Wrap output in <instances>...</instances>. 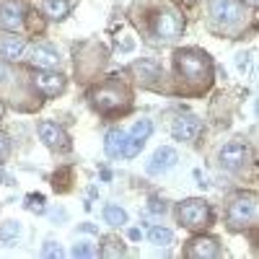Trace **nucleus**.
<instances>
[{"mask_svg": "<svg viewBox=\"0 0 259 259\" xmlns=\"http://www.w3.org/2000/svg\"><path fill=\"white\" fill-rule=\"evenodd\" d=\"M150 207H153L156 212H166V202H153V205H150Z\"/></svg>", "mask_w": 259, "mask_h": 259, "instance_id": "obj_28", "label": "nucleus"}, {"mask_svg": "<svg viewBox=\"0 0 259 259\" xmlns=\"http://www.w3.org/2000/svg\"><path fill=\"white\" fill-rule=\"evenodd\" d=\"M73 256H96V249L89 241H78L73 246Z\"/></svg>", "mask_w": 259, "mask_h": 259, "instance_id": "obj_22", "label": "nucleus"}, {"mask_svg": "<svg viewBox=\"0 0 259 259\" xmlns=\"http://www.w3.org/2000/svg\"><path fill=\"white\" fill-rule=\"evenodd\" d=\"M0 26L8 31H18L24 26V6L18 0H6L0 3Z\"/></svg>", "mask_w": 259, "mask_h": 259, "instance_id": "obj_9", "label": "nucleus"}, {"mask_svg": "<svg viewBox=\"0 0 259 259\" xmlns=\"http://www.w3.org/2000/svg\"><path fill=\"white\" fill-rule=\"evenodd\" d=\"M179 221L189 228V231H202L210 226L212 221V212L210 205L205 200H184L179 205Z\"/></svg>", "mask_w": 259, "mask_h": 259, "instance_id": "obj_3", "label": "nucleus"}, {"mask_svg": "<svg viewBox=\"0 0 259 259\" xmlns=\"http://www.w3.org/2000/svg\"><path fill=\"white\" fill-rule=\"evenodd\" d=\"M6 78H8V68H6V65H3V62H0V83H3Z\"/></svg>", "mask_w": 259, "mask_h": 259, "instance_id": "obj_29", "label": "nucleus"}, {"mask_svg": "<svg viewBox=\"0 0 259 259\" xmlns=\"http://www.w3.org/2000/svg\"><path fill=\"white\" fill-rule=\"evenodd\" d=\"M18 236H21V226H18L16 221H8V223L0 226V241H3L6 246H11Z\"/></svg>", "mask_w": 259, "mask_h": 259, "instance_id": "obj_21", "label": "nucleus"}, {"mask_svg": "<svg viewBox=\"0 0 259 259\" xmlns=\"http://www.w3.org/2000/svg\"><path fill=\"white\" fill-rule=\"evenodd\" d=\"M6 156H8V138L0 133V161H3Z\"/></svg>", "mask_w": 259, "mask_h": 259, "instance_id": "obj_26", "label": "nucleus"}, {"mask_svg": "<svg viewBox=\"0 0 259 259\" xmlns=\"http://www.w3.org/2000/svg\"><path fill=\"white\" fill-rule=\"evenodd\" d=\"M41 256H52V259H60V256H62V249H60V244H55V241H47L45 246H41Z\"/></svg>", "mask_w": 259, "mask_h": 259, "instance_id": "obj_23", "label": "nucleus"}, {"mask_svg": "<svg viewBox=\"0 0 259 259\" xmlns=\"http://www.w3.org/2000/svg\"><path fill=\"white\" fill-rule=\"evenodd\" d=\"M0 182H3V184H13V182L8 179V174H6V171H3V168H0Z\"/></svg>", "mask_w": 259, "mask_h": 259, "instance_id": "obj_30", "label": "nucleus"}, {"mask_svg": "<svg viewBox=\"0 0 259 259\" xmlns=\"http://www.w3.org/2000/svg\"><path fill=\"white\" fill-rule=\"evenodd\" d=\"M174 62H177V70L184 80L189 83H207L210 80V57L202 52V50H179L174 55Z\"/></svg>", "mask_w": 259, "mask_h": 259, "instance_id": "obj_1", "label": "nucleus"}, {"mask_svg": "<svg viewBox=\"0 0 259 259\" xmlns=\"http://www.w3.org/2000/svg\"><path fill=\"white\" fill-rule=\"evenodd\" d=\"M218 254H221V246L210 236H200V239L189 241V246H187V256H192V259H210Z\"/></svg>", "mask_w": 259, "mask_h": 259, "instance_id": "obj_13", "label": "nucleus"}, {"mask_svg": "<svg viewBox=\"0 0 259 259\" xmlns=\"http://www.w3.org/2000/svg\"><path fill=\"white\" fill-rule=\"evenodd\" d=\"M177 161H179L177 150H174V148H168V145H163V148H158L156 153H153V158H150V163H148V174H163V171L174 168Z\"/></svg>", "mask_w": 259, "mask_h": 259, "instance_id": "obj_11", "label": "nucleus"}, {"mask_svg": "<svg viewBox=\"0 0 259 259\" xmlns=\"http://www.w3.org/2000/svg\"><path fill=\"white\" fill-rule=\"evenodd\" d=\"M200 133V119L197 117H192V114H182L179 119H174V124H171V135H174L177 140H194Z\"/></svg>", "mask_w": 259, "mask_h": 259, "instance_id": "obj_12", "label": "nucleus"}, {"mask_svg": "<svg viewBox=\"0 0 259 259\" xmlns=\"http://www.w3.org/2000/svg\"><path fill=\"white\" fill-rule=\"evenodd\" d=\"M148 239H150V244H156V246H168L171 241H174V233H171L168 228L153 226V228L148 231Z\"/></svg>", "mask_w": 259, "mask_h": 259, "instance_id": "obj_20", "label": "nucleus"}, {"mask_svg": "<svg viewBox=\"0 0 259 259\" xmlns=\"http://www.w3.org/2000/svg\"><path fill=\"white\" fill-rule=\"evenodd\" d=\"M130 239H133V241H140V239H143L140 228H133V231H130Z\"/></svg>", "mask_w": 259, "mask_h": 259, "instance_id": "obj_27", "label": "nucleus"}, {"mask_svg": "<svg viewBox=\"0 0 259 259\" xmlns=\"http://www.w3.org/2000/svg\"><path fill=\"white\" fill-rule=\"evenodd\" d=\"M246 3H249V6H256V3H259V0H246Z\"/></svg>", "mask_w": 259, "mask_h": 259, "instance_id": "obj_31", "label": "nucleus"}, {"mask_svg": "<svg viewBox=\"0 0 259 259\" xmlns=\"http://www.w3.org/2000/svg\"><path fill=\"white\" fill-rule=\"evenodd\" d=\"M39 135L45 140V145L52 150H68L70 148V140L65 135V130L57 127L55 122H39Z\"/></svg>", "mask_w": 259, "mask_h": 259, "instance_id": "obj_10", "label": "nucleus"}, {"mask_svg": "<svg viewBox=\"0 0 259 259\" xmlns=\"http://www.w3.org/2000/svg\"><path fill=\"white\" fill-rule=\"evenodd\" d=\"M24 55H26V45L18 39H8L0 45V57H6V60H21Z\"/></svg>", "mask_w": 259, "mask_h": 259, "instance_id": "obj_17", "label": "nucleus"}, {"mask_svg": "<svg viewBox=\"0 0 259 259\" xmlns=\"http://www.w3.org/2000/svg\"><path fill=\"white\" fill-rule=\"evenodd\" d=\"M150 130H153V124H150L148 119L135 122V127L130 130V135H127V140H124V153H122V156L135 158L140 150H143V145H145V140H148V135H150Z\"/></svg>", "mask_w": 259, "mask_h": 259, "instance_id": "obj_7", "label": "nucleus"}, {"mask_svg": "<svg viewBox=\"0 0 259 259\" xmlns=\"http://www.w3.org/2000/svg\"><path fill=\"white\" fill-rule=\"evenodd\" d=\"M256 221V194L246 192V194H236L231 207H228V223L233 231L249 228Z\"/></svg>", "mask_w": 259, "mask_h": 259, "instance_id": "obj_2", "label": "nucleus"}, {"mask_svg": "<svg viewBox=\"0 0 259 259\" xmlns=\"http://www.w3.org/2000/svg\"><path fill=\"white\" fill-rule=\"evenodd\" d=\"M104 221L109 223V226H114V228L117 226H124L127 223V212L119 205H106L104 207Z\"/></svg>", "mask_w": 259, "mask_h": 259, "instance_id": "obj_19", "label": "nucleus"}, {"mask_svg": "<svg viewBox=\"0 0 259 259\" xmlns=\"http://www.w3.org/2000/svg\"><path fill=\"white\" fill-rule=\"evenodd\" d=\"M210 13L215 16V21H221L223 26H231L236 21H241L244 8H241V3H236V0H212Z\"/></svg>", "mask_w": 259, "mask_h": 259, "instance_id": "obj_8", "label": "nucleus"}, {"mask_svg": "<svg viewBox=\"0 0 259 259\" xmlns=\"http://www.w3.org/2000/svg\"><path fill=\"white\" fill-rule=\"evenodd\" d=\"M218 158H221V166L226 171H239L249 161V148H246L244 140H231V143H226L221 148Z\"/></svg>", "mask_w": 259, "mask_h": 259, "instance_id": "obj_5", "label": "nucleus"}, {"mask_svg": "<svg viewBox=\"0 0 259 259\" xmlns=\"http://www.w3.org/2000/svg\"><path fill=\"white\" fill-rule=\"evenodd\" d=\"M153 31L158 39L163 41H171V39H177L182 31H184V18L179 11L174 8H163L156 13V24H153Z\"/></svg>", "mask_w": 259, "mask_h": 259, "instance_id": "obj_4", "label": "nucleus"}, {"mask_svg": "<svg viewBox=\"0 0 259 259\" xmlns=\"http://www.w3.org/2000/svg\"><path fill=\"white\" fill-rule=\"evenodd\" d=\"M45 13L50 16V18H55V21H60V18H65L70 13V3L68 0H45Z\"/></svg>", "mask_w": 259, "mask_h": 259, "instance_id": "obj_18", "label": "nucleus"}, {"mask_svg": "<svg viewBox=\"0 0 259 259\" xmlns=\"http://www.w3.org/2000/svg\"><path fill=\"white\" fill-rule=\"evenodd\" d=\"M94 104L99 106L101 112H112V109H119V106L127 101V91L122 89V85H104V89L94 91Z\"/></svg>", "mask_w": 259, "mask_h": 259, "instance_id": "obj_6", "label": "nucleus"}, {"mask_svg": "<svg viewBox=\"0 0 259 259\" xmlns=\"http://www.w3.org/2000/svg\"><path fill=\"white\" fill-rule=\"evenodd\" d=\"M0 117H3V104H0Z\"/></svg>", "mask_w": 259, "mask_h": 259, "instance_id": "obj_32", "label": "nucleus"}, {"mask_svg": "<svg viewBox=\"0 0 259 259\" xmlns=\"http://www.w3.org/2000/svg\"><path fill=\"white\" fill-rule=\"evenodd\" d=\"M34 80H36V89L41 94H47V96H55V94H60L65 89V78L60 73H55V70H47V68H41Z\"/></svg>", "mask_w": 259, "mask_h": 259, "instance_id": "obj_14", "label": "nucleus"}, {"mask_svg": "<svg viewBox=\"0 0 259 259\" xmlns=\"http://www.w3.org/2000/svg\"><path fill=\"white\" fill-rule=\"evenodd\" d=\"M26 207L41 212V210H45V197H41V194H29V197H26Z\"/></svg>", "mask_w": 259, "mask_h": 259, "instance_id": "obj_24", "label": "nucleus"}, {"mask_svg": "<svg viewBox=\"0 0 259 259\" xmlns=\"http://www.w3.org/2000/svg\"><path fill=\"white\" fill-rule=\"evenodd\" d=\"M236 65H239V70L244 73V70L249 68V55H244V52H241V55H236Z\"/></svg>", "mask_w": 259, "mask_h": 259, "instance_id": "obj_25", "label": "nucleus"}, {"mask_svg": "<svg viewBox=\"0 0 259 259\" xmlns=\"http://www.w3.org/2000/svg\"><path fill=\"white\" fill-rule=\"evenodd\" d=\"M29 60L36 65V68H47V70H55L60 65V55L52 47H34L29 52Z\"/></svg>", "mask_w": 259, "mask_h": 259, "instance_id": "obj_15", "label": "nucleus"}, {"mask_svg": "<svg viewBox=\"0 0 259 259\" xmlns=\"http://www.w3.org/2000/svg\"><path fill=\"white\" fill-rule=\"evenodd\" d=\"M124 140H127V135L122 133V130H109V133H106V140H104L106 156H109V158H119L124 153Z\"/></svg>", "mask_w": 259, "mask_h": 259, "instance_id": "obj_16", "label": "nucleus"}]
</instances>
